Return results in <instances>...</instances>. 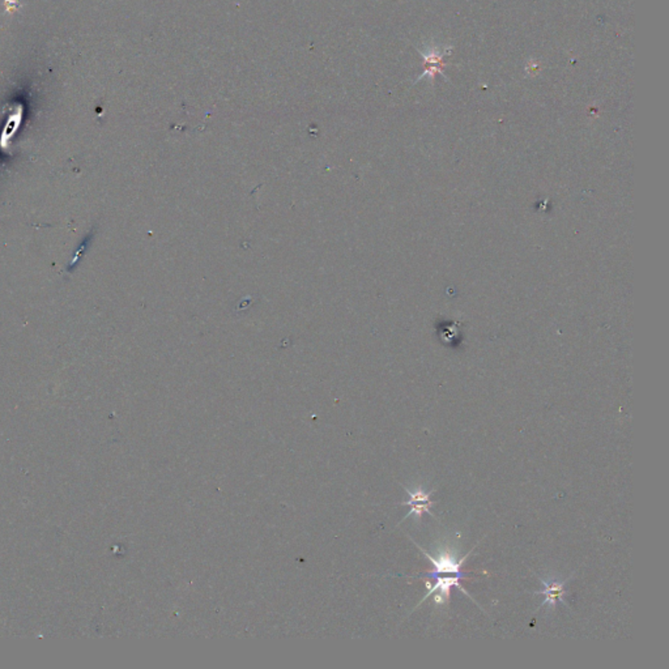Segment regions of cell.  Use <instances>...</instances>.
<instances>
[{"label":"cell","mask_w":669,"mask_h":669,"mask_svg":"<svg viewBox=\"0 0 669 669\" xmlns=\"http://www.w3.org/2000/svg\"><path fill=\"white\" fill-rule=\"evenodd\" d=\"M416 545L418 546V544H416ZM420 549L423 551L425 557L429 561H432V564L434 566L433 571H429L426 575H420L421 578H427V580H432V578H434L437 575H440V574H454V575H462V577H464L465 573L462 571V565H463L464 561L474 552V549H472L469 553L465 554V557H463L460 561H458L454 555H450V554L447 553L440 554L438 560H434L432 555L426 553L423 548H420Z\"/></svg>","instance_id":"obj_1"},{"label":"cell","mask_w":669,"mask_h":669,"mask_svg":"<svg viewBox=\"0 0 669 669\" xmlns=\"http://www.w3.org/2000/svg\"><path fill=\"white\" fill-rule=\"evenodd\" d=\"M462 578H464V577H462V575H455V577H440V575H437V577H434V580H436V584H434L433 587H430V588H429V591H427V593L425 595L423 602H425V600H426L429 596H432L434 592L439 591V593H438L437 596H436V603H437V604H445V603H447V602L450 600L451 588H452L454 586H455V587H458L459 590H462V591H463L464 593L468 596V593L464 591L463 588H462V586H460V580H462ZM423 602H421V603H423ZM421 603H420V604H421Z\"/></svg>","instance_id":"obj_2"},{"label":"cell","mask_w":669,"mask_h":669,"mask_svg":"<svg viewBox=\"0 0 669 669\" xmlns=\"http://www.w3.org/2000/svg\"><path fill=\"white\" fill-rule=\"evenodd\" d=\"M571 577H569L566 580H562V582H558V580H542L541 577H539V580H541L542 583V590L541 591H536L535 593L538 595H544L545 599L544 602L541 603V606L544 605H551V608L554 609L555 608V604L557 602H562L565 604V586H566L567 582L570 580Z\"/></svg>","instance_id":"obj_3"},{"label":"cell","mask_w":669,"mask_h":669,"mask_svg":"<svg viewBox=\"0 0 669 669\" xmlns=\"http://www.w3.org/2000/svg\"><path fill=\"white\" fill-rule=\"evenodd\" d=\"M434 503H436V502L432 501L413 502V503H410V506H411V511L408 513V515H407L405 518H408V516H411V515H416L418 519H421V516H423L424 513H430V507H432ZM430 514H432V513H430Z\"/></svg>","instance_id":"obj_4"},{"label":"cell","mask_w":669,"mask_h":669,"mask_svg":"<svg viewBox=\"0 0 669 669\" xmlns=\"http://www.w3.org/2000/svg\"><path fill=\"white\" fill-rule=\"evenodd\" d=\"M407 493L408 496L411 497L410 501L403 502L401 505H410V503H413V502H427L430 501V496L434 494V490H432L430 493H425L423 489H417L412 491V490L407 489Z\"/></svg>","instance_id":"obj_5"}]
</instances>
